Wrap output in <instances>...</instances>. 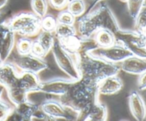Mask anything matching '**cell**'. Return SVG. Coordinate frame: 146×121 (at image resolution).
Wrapping results in <instances>:
<instances>
[{"label": "cell", "instance_id": "1", "mask_svg": "<svg viewBox=\"0 0 146 121\" xmlns=\"http://www.w3.org/2000/svg\"><path fill=\"white\" fill-rule=\"evenodd\" d=\"M120 28L115 14L103 1L91 6L88 11L78 17L76 27L77 34L85 38H91L101 29H108L115 33Z\"/></svg>", "mask_w": 146, "mask_h": 121}, {"label": "cell", "instance_id": "2", "mask_svg": "<svg viewBox=\"0 0 146 121\" xmlns=\"http://www.w3.org/2000/svg\"><path fill=\"white\" fill-rule=\"evenodd\" d=\"M98 83L84 78L75 81L59 101L84 117L94 102L99 100Z\"/></svg>", "mask_w": 146, "mask_h": 121}, {"label": "cell", "instance_id": "3", "mask_svg": "<svg viewBox=\"0 0 146 121\" xmlns=\"http://www.w3.org/2000/svg\"><path fill=\"white\" fill-rule=\"evenodd\" d=\"M76 63L81 78H87L97 83L107 77L118 75L121 71L118 63L96 58L88 54L79 57Z\"/></svg>", "mask_w": 146, "mask_h": 121}, {"label": "cell", "instance_id": "4", "mask_svg": "<svg viewBox=\"0 0 146 121\" xmlns=\"http://www.w3.org/2000/svg\"><path fill=\"white\" fill-rule=\"evenodd\" d=\"M6 23L13 32L21 36H34L41 31V18L34 12H20L6 20Z\"/></svg>", "mask_w": 146, "mask_h": 121}, {"label": "cell", "instance_id": "5", "mask_svg": "<svg viewBox=\"0 0 146 121\" xmlns=\"http://www.w3.org/2000/svg\"><path fill=\"white\" fill-rule=\"evenodd\" d=\"M115 43L131 51L135 56L146 58V35L136 30L120 28L114 33Z\"/></svg>", "mask_w": 146, "mask_h": 121}, {"label": "cell", "instance_id": "6", "mask_svg": "<svg viewBox=\"0 0 146 121\" xmlns=\"http://www.w3.org/2000/svg\"><path fill=\"white\" fill-rule=\"evenodd\" d=\"M51 52L58 68L68 77L74 81L81 78L79 70L74 57L66 51L56 38Z\"/></svg>", "mask_w": 146, "mask_h": 121}, {"label": "cell", "instance_id": "7", "mask_svg": "<svg viewBox=\"0 0 146 121\" xmlns=\"http://www.w3.org/2000/svg\"><path fill=\"white\" fill-rule=\"evenodd\" d=\"M43 112L50 120H78L81 115L77 111L67 106L60 101L47 100L40 105Z\"/></svg>", "mask_w": 146, "mask_h": 121}, {"label": "cell", "instance_id": "8", "mask_svg": "<svg viewBox=\"0 0 146 121\" xmlns=\"http://www.w3.org/2000/svg\"><path fill=\"white\" fill-rule=\"evenodd\" d=\"M88 54L113 63H120L127 58L133 55L131 51L117 43L108 47L96 46L91 50Z\"/></svg>", "mask_w": 146, "mask_h": 121}, {"label": "cell", "instance_id": "9", "mask_svg": "<svg viewBox=\"0 0 146 121\" xmlns=\"http://www.w3.org/2000/svg\"><path fill=\"white\" fill-rule=\"evenodd\" d=\"M10 62L17 67L19 72L27 71L38 74L48 67V64L44 58H38L31 54L27 55L18 54Z\"/></svg>", "mask_w": 146, "mask_h": 121}, {"label": "cell", "instance_id": "10", "mask_svg": "<svg viewBox=\"0 0 146 121\" xmlns=\"http://www.w3.org/2000/svg\"><path fill=\"white\" fill-rule=\"evenodd\" d=\"M74 80L70 78H54L46 81H41L40 92L49 95L61 96L69 89L70 86L74 82Z\"/></svg>", "mask_w": 146, "mask_h": 121}, {"label": "cell", "instance_id": "11", "mask_svg": "<svg viewBox=\"0 0 146 121\" xmlns=\"http://www.w3.org/2000/svg\"><path fill=\"white\" fill-rule=\"evenodd\" d=\"M20 72L10 61H4L0 68V85L8 90L18 84Z\"/></svg>", "mask_w": 146, "mask_h": 121}, {"label": "cell", "instance_id": "12", "mask_svg": "<svg viewBox=\"0 0 146 121\" xmlns=\"http://www.w3.org/2000/svg\"><path fill=\"white\" fill-rule=\"evenodd\" d=\"M120 68L133 75H141L146 72V58L133 55L120 63Z\"/></svg>", "mask_w": 146, "mask_h": 121}, {"label": "cell", "instance_id": "13", "mask_svg": "<svg viewBox=\"0 0 146 121\" xmlns=\"http://www.w3.org/2000/svg\"><path fill=\"white\" fill-rule=\"evenodd\" d=\"M131 112L136 120L143 121L146 118V105L142 95L136 91H133L128 97Z\"/></svg>", "mask_w": 146, "mask_h": 121}, {"label": "cell", "instance_id": "14", "mask_svg": "<svg viewBox=\"0 0 146 121\" xmlns=\"http://www.w3.org/2000/svg\"><path fill=\"white\" fill-rule=\"evenodd\" d=\"M123 86V83L118 75H111L98 83V92L100 95H111L119 92Z\"/></svg>", "mask_w": 146, "mask_h": 121}, {"label": "cell", "instance_id": "15", "mask_svg": "<svg viewBox=\"0 0 146 121\" xmlns=\"http://www.w3.org/2000/svg\"><path fill=\"white\" fill-rule=\"evenodd\" d=\"M41 81L38 74L32 72H20L17 85L28 93L39 92Z\"/></svg>", "mask_w": 146, "mask_h": 121}, {"label": "cell", "instance_id": "16", "mask_svg": "<svg viewBox=\"0 0 146 121\" xmlns=\"http://www.w3.org/2000/svg\"><path fill=\"white\" fill-rule=\"evenodd\" d=\"M107 118L108 110L106 106L98 100L93 104L82 118L85 121H105Z\"/></svg>", "mask_w": 146, "mask_h": 121}, {"label": "cell", "instance_id": "17", "mask_svg": "<svg viewBox=\"0 0 146 121\" xmlns=\"http://www.w3.org/2000/svg\"><path fill=\"white\" fill-rule=\"evenodd\" d=\"M39 107V105L33 103L31 101H28L23 102L19 105L14 106V111L21 118V120L30 121L32 120L33 115L36 110Z\"/></svg>", "mask_w": 146, "mask_h": 121}, {"label": "cell", "instance_id": "18", "mask_svg": "<svg viewBox=\"0 0 146 121\" xmlns=\"http://www.w3.org/2000/svg\"><path fill=\"white\" fill-rule=\"evenodd\" d=\"M98 46L108 47L115 43L114 33L108 29H101L93 36Z\"/></svg>", "mask_w": 146, "mask_h": 121}, {"label": "cell", "instance_id": "19", "mask_svg": "<svg viewBox=\"0 0 146 121\" xmlns=\"http://www.w3.org/2000/svg\"><path fill=\"white\" fill-rule=\"evenodd\" d=\"M7 92L10 101L14 106L29 100L28 93L18 85L7 90Z\"/></svg>", "mask_w": 146, "mask_h": 121}, {"label": "cell", "instance_id": "20", "mask_svg": "<svg viewBox=\"0 0 146 121\" xmlns=\"http://www.w3.org/2000/svg\"><path fill=\"white\" fill-rule=\"evenodd\" d=\"M14 44H15V33L13 32L12 31H10L4 38L2 49L0 54V58L4 62L7 61L9 58Z\"/></svg>", "mask_w": 146, "mask_h": 121}, {"label": "cell", "instance_id": "21", "mask_svg": "<svg viewBox=\"0 0 146 121\" xmlns=\"http://www.w3.org/2000/svg\"><path fill=\"white\" fill-rule=\"evenodd\" d=\"M36 39L42 45V46L44 47V49L48 54L49 51H51V48L56 41V36L54 32H50V31H44V30L41 29Z\"/></svg>", "mask_w": 146, "mask_h": 121}, {"label": "cell", "instance_id": "22", "mask_svg": "<svg viewBox=\"0 0 146 121\" xmlns=\"http://www.w3.org/2000/svg\"><path fill=\"white\" fill-rule=\"evenodd\" d=\"M54 33L57 39L63 40L76 35L77 31L74 25L58 24Z\"/></svg>", "mask_w": 146, "mask_h": 121}, {"label": "cell", "instance_id": "23", "mask_svg": "<svg viewBox=\"0 0 146 121\" xmlns=\"http://www.w3.org/2000/svg\"><path fill=\"white\" fill-rule=\"evenodd\" d=\"M33 40L30 37L21 36L17 40L16 49L17 54L19 55H27L31 53Z\"/></svg>", "mask_w": 146, "mask_h": 121}, {"label": "cell", "instance_id": "24", "mask_svg": "<svg viewBox=\"0 0 146 121\" xmlns=\"http://www.w3.org/2000/svg\"><path fill=\"white\" fill-rule=\"evenodd\" d=\"M66 9L74 17H80L86 12V4L84 0H71L69 1Z\"/></svg>", "mask_w": 146, "mask_h": 121}, {"label": "cell", "instance_id": "25", "mask_svg": "<svg viewBox=\"0 0 146 121\" xmlns=\"http://www.w3.org/2000/svg\"><path fill=\"white\" fill-rule=\"evenodd\" d=\"M58 24L56 17L51 14H46L41 18V29L44 31L54 32Z\"/></svg>", "mask_w": 146, "mask_h": 121}, {"label": "cell", "instance_id": "26", "mask_svg": "<svg viewBox=\"0 0 146 121\" xmlns=\"http://www.w3.org/2000/svg\"><path fill=\"white\" fill-rule=\"evenodd\" d=\"M31 6L33 12L40 18H42L47 14L48 0H31Z\"/></svg>", "mask_w": 146, "mask_h": 121}, {"label": "cell", "instance_id": "27", "mask_svg": "<svg viewBox=\"0 0 146 121\" xmlns=\"http://www.w3.org/2000/svg\"><path fill=\"white\" fill-rule=\"evenodd\" d=\"M134 21L135 30L146 35V7H143Z\"/></svg>", "mask_w": 146, "mask_h": 121}, {"label": "cell", "instance_id": "28", "mask_svg": "<svg viewBox=\"0 0 146 121\" xmlns=\"http://www.w3.org/2000/svg\"><path fill=\"white\" fill-rule=\"evenodd\" d=\"M144 0H128L127 5L130 17L135 19L136 16L143 7Z\"/></svg>", "mask_w": 146, "mask_h": 121}, {"label": "cell", "instance_id": "29", "mask_svg": "<svg viewBox=\"0 0 146 121\" xmlns=\"http://www.w3.org/2000/svg\"><path fill=\"white\" fill-rule=\"evenodd\" d=\"M58 24H68V25H74L76 23V17L66 9L61 10L56 17Z\"/></svg>", "mask_w": 146, "mask_h": 121}, {"label": "cell", "instance_id": "30", "mask_svg": "<svg viewBox=\"0 0 146 121\" xmlns=\"http://www.w3.org/2000/svg\"><path fill=\"white\" fill-rule=\"evenodd\" d=\"M31 54L35 56L38 57V58H44L47 54L46 51L44 49V47L42 46L41 44L37 41L36 39L33 40L32 46H31Z\"/></svg>", "mask_w": 146, "mask_h": 121}, {"label": "cell", "instance_id": "31", "mask_svg": "<svg viewBox=\"0 0 146 121\" xmlns=\"http://www.w3.org/2000/svg\"><path fill=\"white\" fill-rule=\"evenodd\" d=\"M69 0H48V4L53 9L56 10H63L66 8Z\"/></svg>", "mask_w": 146, "mask_h": 121}, {"label": "cell", "instance_id": "32", "mask_svg": "<svg viewBox=\"0 0 146 121\" xmlns=\"http://www.w3.org/2000/svg\"><path fill=\"white\" fill-rule=\"evenodd\" d=\"M138 87L140 91L146 90V72L140 75L138 78Z\"/></svg>", "mask_w": 146, "mask_h": 121}, {"label": "cell", "instance_id": "33", "mask_svg": "<svg viewBox=\"0 0 146 121\" xmlns=\"http://www.w3.org/2000/svg\"><path fill=\"white\" fill-rule=\"evenodd\" d=\"M7 1H8V0H0V9L7 4Z\"/></svg>", "mask_w": 146, "mask_h": 121}, {"label": "cell", "instance_id": "34", "mask_svg": "<svg viewBox=\"0 0 146 121\" xmlns=\"http://www.w3.org/2000/svg\"><path fill=\"white\" fill-rule=\"evenodd\" d=\"M104 1V0H94V1H93V4L91 6L94 5V4H97V3H98V2H101V1Z\"/></svg>", "mask_w": 146, "mask_h": 121}, {"label": "cell", "instance_id": "35", "mask_svg": "<svg viewBox=\"0 0 146 121\" xmlns=\"http://www.w3.org/2000/svg\"><path fill=\"white\" fill-rule=\"evenodd\" d=\"M5 21V19H4V17H3V16L1 15V14H0V24H1L2 22H4V21Z\"/></svg>", "mask_w": 146, "mask_h": 121}, {"label": "cell", "instance_id": "36", "mask_svg": "<svg viewBox=\"0 0 146 121\" xmlns=\"http://www.w3.org/2000/svg\"><path fill=\"white\" fill-rule=\"evenodd\" d=\"M3 63H4V61H3L2 60H1V58H0V68H1V67L2 66Z\"/></svg>", "mask_w": 146, "mask_h": 121}, {"label": "cell", "instance_id": "37", "mask_svg": "<svg viewBox=\"0 0 146 121\" xmlns=\"http://www.w3.org/2000/svg\"><path fill=\"white\" fill-rule=\"evenodd\" d=\"M145 91H146V90H145ZM143 98L144 99V101H145V105H146V93H145V96H143Z\"/></svg>", "mask_w": 146, "mask_h": 121}, {"label": "cell", "instance_id": "38", "mask_svg": "<svg viewBox=\"0 0 146 121\" xmlns=\"http://www.w3.org/2000/svg\"><path fill=\"white\" fill-rule=\"evenodd\" d=\"M120 1H121V2H123V3H127V1H128V0H120Z\"/></svg>", "mask_w": 146, "mask_h": 121}, {"label": "cell", "instance_id": "39", "mask_svg": "<svg viewBox=\"0 0 146 121\" xmlns=\"http://www.w3.org/2000/svg\"><path fill=\"white\" fill-rule=\"evenodd\" d=\"M143 7H146V0H144V2H143Z\"/></svg>", "mask_w": 146, "mask_h": 121}, {"label": "cell", "instance_id": "40", "mask_svg": "<svg viewBox=\"0 0 146 121\" xmlns=\"http://www.w3.org/2000/svg\"><path fill=\"white\" fill-rule=\"evenodd\" d=\"M145 48H146V41H145Z\"/></svg>", "mask_w": 146, "mask_h": 121}, {"label": "cell", "instance_id": "41", "mask_svg": "<svg viewBox=\"0 0 146 121\" xmlns=\"http://www.w3.org/2000/svg\"><path fill=\"white\" fill-rule=\"evenodd\" d=\"M69 1H71V0H69Z\"/></svg>", "mask_w": 146, "mask_h": 121}]
</instances>
